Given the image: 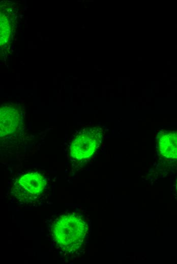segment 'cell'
Wrapping results in <instances>:
<instances>
[{
	"mask_svg": "<svg viewBox=\"0 0 177 264\" xmlns=\"http://www.w3.org/2000/svg\"><path fill=\"white\" fill-rule=\"evenodd\" d=\"M87 225L78 214L73 213L60 216L52 227L53 238L59 247L67 252H73L82 244Z\"/></svg>",
	"mask_w": 177,
	"mask_h": 264,
	"instance_id": "1",
	"label": "cell"
},
{
	"mask_svg": "<svg viewBox=\"0 0 177 264\" xmlns=\"http://www.w3.org/2000/svg\"><path fill=\"white\" fill-rule=\"evenodd\" d=\"M102 138L103 131L99 127L83 129L72 140L70 147L71 156L78 160L90 157L98 148Z\"/></svg>",
	"mask_w": 177,
	"mask_h": 264,
	"instance_id": "2",
	"label": "cell"
},
{
	"mask_svg": "<svg viewBox=\"0 0 177 264\" xmlns=\"http://www.w3.org/2000/svg\"><path fill=\"white\" fill-rule=\"evenodd\" d=\"M46 182L38 173H28L18 178L14 185L13 192L20 202H32L43 193Z\"/></svg>",
	"mask_w": 177,
	"mask_h": 264,
	"instance_id": "3",
	"label": "cell"
},
{
	"mask_svg": "<svg viewBox=\"0 0 177 264\" xmlns=\"http://www.w3.org/2000/svg\"><path fill=\"white\" fill-rule=\"evenodd\" d=\"M21 118L14 109L1 111V137L16 132L20 125Z\"/></svg>",
	"mask_w": 177,
	"mask_h": 264,
	"instance_id": "4",
	"label": "cell"
},
{
	"mask_svg": "<svg viewBox=\"0 0 177 264\" xmlns=\"http://www.w3.org/2000/svg\"><path fill=\"white\" fill-rule=\"evenodd\" d=\"M159 147L161 153L165 157L177 158V132H167L161 136Z\"/></svg>",
	"mask_w": 177,
	"mask_h": 264,
	"instance_id": "5",
	"label": "cell"
}]
</instances>
